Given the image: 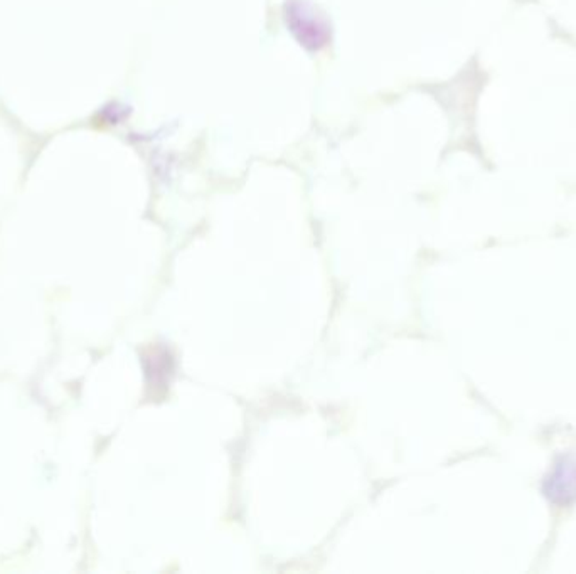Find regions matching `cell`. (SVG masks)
I'll return each instance as SVG.
<instances>
[{
  "instance_id": "1",
  "label": "cell",
  "mask_w": 576,
  "mask_h": 574,
  "mask_svg": "<svg viewBox=\"0 0 576 574\" xmlns=\"http://www.w3.org/2000/svg\"><path fill=\"white\" fill-rule=\"evenodd\" d=\"M287 22L297 39L309 49H318L327 41L325 24L312 14L310 7L300 2H290L287 5Z\"/></svg>"
},
{
  "instance_id": "2",
  "label": "cell",
  "mask_w": 576,
  "mask_h": 574,
  "mask_svg": "<svg viewBox=\"0 0 576 574\" xmlns=\"http://www.w3.org/2000/svg\"><path fill=\"white\" fill-rule=\"evenodd\" d=\"M545 494L553 504L568 505L576 500V460L563 456L546 479Z\"/></svg>"
}]
</instances>
